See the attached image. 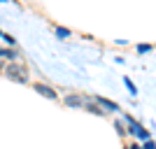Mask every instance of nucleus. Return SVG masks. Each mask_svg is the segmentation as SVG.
<instances>
[{
  "instance_id": "1a4fd4ad",
  "label": "nucleus",
  "mask_w": 156,
  "mask_h": 149,
  "mask_svg": "<svg viewBox=\"0 0 156 149\" xmlns=\"http://www.w3.org/2000/svg\"><path fill=\"white\" fill-rule=\"evenodd\" d=\"M149 49H151L149 44H140V47H137V51H142V54H144V51H149Z\"/></svg>"
},
{
  "instance_id": "39448f33",
  "label": "nucleus",
  "mask_w": 156,
  "mask_h": 149,
  "mask_svg": "<svg viewBox=\"0 0 156 149\" xmlns=\"http://www.w3.org/2000/svg\"><path fill=\"white\" fill-rule=\"evenodd\" d=\"M0 56H2V59H16V54H14L12 49H0Z\"/></svg>"
},
{
  "instance_id": "6e6552de",
  "label": "nucleus",
  "mask_w": 156,
  "mask_h": 149,
  "mask_svg": "<svg viewBox=\"0 0 156 149\" xmlns=\"http://www.w3.org/2000/svg\"><path fill=\"white\" fill-rule=\"evenodd\" d=\"M126 86H128V89H130V93H137V89H135V86H133V82H130V79H126Z\"/></svg>"
},
{
  "instance_id": "f03ea898",
  "label": "nucleus",
  "mask_w": 156,
  "mask_h": 149,
  "mask_svg": "<svg viewBox=\"0 0 156 149\" xmlns=\"http://www.w3.org/2000/svg\"><path fill=\"white\" fill-rule=\"evenodd\" d=\"M7 75H9V79H19V82H26V70L23 68H19V65H7Z\"/></svg>"
},
{
  "instance_id": "9b49d317",
  "label": "nucleus",
  "mask_w": 156,
  "mask_h": 149,
  "mask_svg": "<svg viewBox=\"0 0 156 149\" xmlns=\"http://www.w3.org/2000/svg\"><path fill=\"white\" fill-rule=\"evenodd\" d=\"M130 149H137V147H130Z\"/></svg>"
},
{
  "instance_id": "7ed1b4c3",
  "label": "nucleus",
  "mask_w": 156,
  "mask_h": 149,
  "mask_svg": "<svg viewBox=\"0 0 156 149\" xmlns=\"http://www.w3.org/2000/svg\"><path fill=\"white\" fill-rule=\"evenodd\" d=\"M35 91L42 93L44 98H56V91H54L51 86H47V84H35Z\"/></svg>"
},
{
  "instance_id": "9d476101",
  "label": "nucleus",
  "mask_w": 156,
  "mask_h": 149,
  "mask_svg": "<svg viewBox=\"0 0 156 149\" xmlns=\"http://www.w3.org/2000/svg\"><path fill=\"white\" fill-rule=\"evenodd\" d=\"M144 149H154V142H151V140H147V144H144Z\"/></svg>"
},
{
  "instance_id": "0eeeda50",
  "label": "nucleus",
  "mask_w": 156,
  "mask_h": 149,
  "mask_svg": "<svg viewBox=\"0 0 156 149\" xmlns=\"http://www.w3.org/2000/svg\"><path fill=\"white\" fill-rule=\"evenodd\" d=\"M56 33H58V35H61V37H68V35H70V33H68V30H65V28H56Z\"/></svg>"
},
{
  "instance_id": "f257e3e1",
  "label": "nucleus",
  "mask_w": 156,
  "mask_h": 149,
  "mask_svg": "<svg viewBox=\"0 0 156 149\" xmlns=\"http://www.w3.org/2000/svg\"><path fill=\"white\" fill-rule=\"evenodd\" d=\"M126 123H128V126H130V130H133V135L142 137V140H151V137H149V133H147V128H142V126H140V123H137L135 119L126 117Z\"/></svg>"
},
{
  "instance_id": "f8f14e48",
  "label": "nucleus",
  "mask_w": 156,
  "mask_h": 149,
  "mask_svg": "<svg viewBox=\"0 0 156 149\" xmlns=\"http://www.w3.org/2000/svg\"><path fill=\"white\" fill-rule=\"evenodd\" d=\"M0 68H2V63H0Z\"/></svg>"
},
{
  "instance_id": "423d86ee",
  "label": "nucleus",
  "mask_w": 156,
  "mask_h": 149,
  "mask_svg": "<svg viewBox=\"0 0 156 149\" xmlns=\"http://www.w3.org/2000/svg\"><path fill=\"white\" fill-rule=\"evenodd\" d=\"M65 103H68V105H82V100H79L77 96H68V98H65Z\"/></svg>"
},
{
  "instance_id": "20e7f679",
  "label": "nucleus",
  "mask_w": 156,
  "mask_h": 149,
  "mask_svg": "<svg viewBox=\"0 0 156 149\" xmlns=\"http://www.w3.org/2000/svg\"><path fill=\"white\" fill-rule=\"evenodd\" d=\"M98 103L103 105V107H107V110H112V112H117V110H119V107H117L114 103H110V100H105V98H98Z\"/></svg>"
}]
</instances>
